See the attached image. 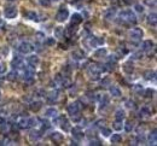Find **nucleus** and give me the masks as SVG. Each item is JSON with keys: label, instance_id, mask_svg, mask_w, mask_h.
Returning <instances> with one entry per match:
<instances>
[{"label": "nucleus", "instance_id": "f257e3e1", "mask_svg": "<svg viewBox=\"0 0 157 146\" xmlns=\"http://www.w3.org/2000/svg\"><path fill=\"white\" fill-rule=\"evenodd\" d=\"M105 69L104 68H102L100 65H98V64H91L89 66H88V70H87V73H88V76H89V78L91 80H99V77H100V74H102V71H104Z\"/></svg>", "mask_w": 157, "mask_h": 146}, {"label": "nucleus", "instance_id": "f03ea898", "mask_svg": "<svg viewBox=\"0 0 157 146\" xmlns=\"http://www.w3.org/2000/svg\"><path fill=\"white\" fill-rule=\"evenodd\" d=\"M120 17L122 18V21L127 22V23H137V16L134 15V12L132 10H123L120 12Z\"/></svg>", "mask_w": 157, "mask_h": 146}, {"label": "nucleus", "instance_id": "7ed1b4c3", "mask_svg": "<svg viewBox=\"0 0 157 146\" xmlns=\"http://www.w3.org/2000/svg\"><path fill=\"white\" fill-rule=\"evenodd\" d=\"M143 35H144V33H143V30H141L140 28H133L132 30L129 32L130 40H132V41H134V44H135V45H137V44L140 41V40H141Z\"/></svg>", "mask_w": 157, "mask_h": 146}, {"label": "nucleus", "instance_id": "20e7f679", "mask_svg": "<svg viewBox=\"0 0 157 146\" xmlns=\"http://www.w3.org/2000/svg\"><path fill=\"white\" fill-rule=\"evenodd\" d=\"M17 48H18V51L22 53V55H28V53H30V52L34 51L33 45H32L30 42H28V41H22V42L18 45Z\"/></svg>", "mask_w": 157, "mask_h": 146}, {"label": "nucleus", "instance_id": "39448f33", "mask_svg": "<svg viewBox=\"0 0 157 146\" xmlns=\"http://www.w3.org/2000/svg\"><path fill=\"white\" fill-rule=\"evenodd\" d=\"M17 7L14 6V5H11V6H6L5 10H4V16L5 18H9V19H12V18H15L17 16Z\"/></svg>", "mask_w": 157, "mask_h": 146}, {"label": "nucleus", "instance_id": "423d86ee", "mask_svg": "<svg viewBox=\"0 0 157 146\" xmlns=\"http://www.w3.org/2000/svg\"><path fill=\"white\" fill-rule=\"evenodd\" d=\"M81 109H82V105H81V103H80V101L71 103V104H69V105H68V114H69L70 116L76 115V114H78V112L81 111Z\"/></svg>", "mask_w": 157, "mask_h": 146}, {"label": "nucleus", "instance_id": "0eeeda50", "mask_svg": "<svg viewBox=\"0 0 157 146\" xmlns=\"http://www.w3.org/2000/svg\"><path fill=\"white\" fill-rule=\"evenodd\" d=\"M68 17H69V11H68V9L64 7V6H62V7L58 10V12H57L56 19H57L58 22H64V21L68 19Z\"/></svg>", "mask_w": 157, "mask_h": 146}, {"label": "nucleus", "instance_id": "6e6552de", "mask_svg": "<svg viewBox=\"0 0 157 146\" xmlns=\"http://www.w3.org/2000/svg\"><path fill=\"white\" fill-rule=\"evenodd\" d=\"M155 48V44L151 41V40H145L141 45V50L144 52H151V50Z\"/></svg>", "mask_w": 157, "mask_h": 146}, {"label": "nucleus", "instance_id": "1a4fd4ad", "mask_svg": "<svg viewBox=\"0 0 157 146\" xmlns=\"http://www.w3.org/2000/svg\"><path fill=\"white\" fill-rule=\"evenodd\" d=\"M51 140L53 142H56V144H60L64 140V137H63V134H60L59 132H53L51 134Z\"/></svg>", "mask_w": 157, "mask_h": 146}, {"label": "nucleus", "instance_id": "9d476101", "mask_svg": "<svg viewBox=\"0 0 157 146\" xmlns=\"http://www.w3.org/2000/svg\"><path fill=\"white\" fill-rule=\"evenodd\" d=\"M71 132H73V137H74V139H76V140H81V139L84 138V133H82V130H81L80 127H74V129H73Z\"/></svg>", "mask_w": 157, "mask_h": 146}, {"label": "nucleus", "instance_id": "9b49d317", "mask_svg": "<svg viewBox=\"0 0 157 146\" xmlns=\"http://www.w3.org/2000/svg\"><path fill=\"white\" fill-rule=\"evenodd\" d=\"M29 108L33 112H37L39 110H40L42 108V103L40 100H35V101H32L30 105H29Z\"/></svg>", "mask_w": 157, "mask_h": 146}, {"label": "nucleus", "instance_id": "f8f14e48", "mask_svg": "<svg viewBox=\"0 0 157 146\" xmlns=\"http://www.w3.org/2000/svg\"><path fill=\"white\" fill-rule=\"evenodd\" d=\"M41 137H42V134H41L40 130H32L30 134H29V139H30V141H33V142H34V141H37Z\"/></svg>", "mask_w": 157, "mask_h": 146}, {"label": "nucleus", "instance_id": "ddd939ff", "mask_svg": "<svg viewBox=\"0 0 157 146\" xmlns=\"http://www.w3.org/2000/svg\"><path fill=\"white\" fill-rule=\"evenodd\" d=\"M47 98H48V100H50L51 103L57 101V100H58V98H59V92H58L57 89H56V91H51V92L48 93Z\"/></svg>", "mask_w": 157, "mask_h": 146}, {"label": "nucleus", "instance_id": "4468645a", "mask_svg": "<svg viewBox=\"0 0 157 146\" xmlns=\"http://www.w3.org/2000/svg\"><path fill=\"white\" fill-rule=\"evenodd\" d=\"M27 63L30 65V66H36L39 63H40V59H39V57L37 56H30V57H28L27 58Z\"/></svg>", "mask_w": 157, "mask_h": 146}, {"label": "nucleus", "instance_id": "2eb2a0df", "mask_svg": "<svg viewBox=\"0 0 157 146\" xmlns=\"http://www.w3.org/2000/svg\"><path fill=\"white\" fill-rule=\"evenodd\" d=\"M157 130L156 129H152V132L149 134V138H148V140H149V144L150 145H156V142H157Z\"/></svg>", "mask_w": 157, "mask_h": 146}, {"label": "nucleus", "instance_id": "dca6fc26", "mask_svg": "<svg viewBox=\"0 0 157 146\" xmlns=\"http://www.w3.org/2000/svg\"><path fill=\"white\" fill-rule=\"evenodd\" d=\"M9 130H10V124L7 122L0 119V133H1V134H6Z\"/></svg>", "mask_w": 157, "mask_h": 146}, {"label": "nucleus", "instance_id": "f3484780", "mask_svg": "<svg viewBox=\"0 0 157 146\" xmlns=\"http://www.w3.org/2000/svg\"><path fill=\"white\" fill-rule=\"evenodd\" d=\"M107 50L104 48V47H100L98 48L96 52H94V57L96 58H104V57H107Z\"/></svg>", "mask_w": 157, "mask_h": 146}, {"label": "nucleus", "instance_id": "a211bd4d", "mask_svg": "<svg viewBox=\"0 0 157 146\" xmlns=\"http://www.w3.org/2000/svg\"><path fill=\"white\" fill-rule=\"evenodd\" d=\"M148 23L152 27H156V23H157V15L155 12L150 13V15L148 16Z\"/></svg>", "mask_w": 157, "mask_h": 146}, {"label": "nucleus", "instance_id": "6ab92c4d", "mask_svg": "<svg viewBox=\"0 0 157 146\" xmlns=\"http://www.w3.org/2000/svg\"><path fill=\"white\" fill-rule=\"evenodd\" d=\"M24 17L28 18V19H32V21H39L37 18V13L34 12V11H27L24 13Z\"/></svg>", "mask_w": 157, "mask_h": 146}, {"label": "nucleus", "instance_id": "aec40b11", "mask_svg": "<svg viewBox=\"0 0 157 146\" xmlns=\"http://www.w3.org/2000/svg\"><path fill=\"white\" fill-rule=\"evenodd\" d=\"M73 58L75 59V60H80V59H84V57H85V53L81 51V50H76V51H74L73 52Z\"/></svg>", "mask_w": 157, "mask_h": 146}, {"label": "nucleus", "instance_id": "412c9836", "mask_svg": "<svg viewBox=\"0 0 157 146\" xmlns=\"http://www.w3.org/2000/svg\"><path fill=\"white\" fill-rule=\"evenodd\" d=\"M81 22H82V16L80 15V13H74L73 17H71V24L77 25V24H80Z\"/></svg>", "mask_w": 157, "mask_h": 146}, {"label": "nucleus", "instance_id": "4be33fe9", "mask_svg": "<svg viewBox=\"0 0 157 146\" xmlns=\"http://www.w3.org/2000/svg\"><path fill=\"white\" fill-rule=\"evenodd\" d=\"M17 126L19 128H28L29 127V123H28V118H25V117H22L18 119V122H17Z\"/></svg>", "mask_w": 157, "mask_h": 146}, {"label": "nucleus", "instance_id": "5701e85b", "mask_svg": "<svg viewBox=\"0 0 157 146\" xmlns=\"http://www.w3.org/2000/svg\"><path fill=\"white\" fill-rule=\"evenodd\" d=\"M109 91H110V94L112 97H120L121 96V89L117 87V86H111Z\"/></svg>", "mask_w": 157, "mask_h": 146}, {"label": "nucleus", "instance_id": "b1692460", "mask_svg": "<svg viewBox=\"0 0 157 146\" xmlns=\"http://www.w3.org/2000/svg\"><path fill=\"white\" fill-rule=\"evenodd\" d=\"M6 78L9 80V81H11V82H14V81H16V80L18 78V73H17L16 70H12V71H10V73L7 74Z\"/></svg>", "mask_w": 157, "mask_h": 146}, {"label": "nucleus", "instance_id": "393cba45", "mask_svg": "<svg viewBox=\"0 0 157 146\" xmlns=\"http://www.w3.org/2000/svg\"><path fill=\"white\" fill-rule=\"evenodd\" d=\"M12 66L14 68H23V60L19 57H15L12 60Z\"/></svg>", "mask_w": 157, "mask_h": 146}, {"label": "nucleus", "instance_id": "a878e982", "mask_svg": "<svg viewBox=\"0 0 157 146\" xmlns=\"http://www.w3.org/2000/svg\"><path fill=\"white\" fill-rule=\"evenodd\" d=\"M123 70H125V73H126V74H132V73H133V70H134L133 64L130 63V62L125 63V65H123Z\"/></svg>", "mask_w": 157, "mask_h": 146}, {"label": "nucleus", "instance_id": "bb28decb", "mask_svg": "<svg viewBox=\"0 0 157 146\" xmlns=\"http://www.w3.org/2000/svg\"><path fill=\"white\" fill-rule=\"evenodd\" d=\"M55 36L58 39H63L64 37V29L62 27H56L55 28Z\"/></svg>", "mask_w": 157, "mask_h": 146}, {"label": "nucleus", "instance_id": "cd10ccee", "mask_svg": "<svg viewBox=\"0 0 157 146\" xmlns=\"http://www.w3.org/2000/svg\"><path fill=\"white\" fill-rule=\"evenodd\" d=\"M144 77H145V80H155L156 78V73L153 71V70H148V71H145L144 73Z\"/></svg>", "mask_w": 157, "mask_h": 146}, {"label": "nucleus", "instance_id": "c85d7f7f", "mask_svg": "<svg viewBox=\"0 0 157 146\" xmlns=\"http://www.w3.org/2000/svg\"><path fill=\"white\" fill-rule=\"evenodd\" d=\"M57 114H58L57 109H55V108H50L45 111V116H47V117H56Z\"/></svg>", "mask_w": 157, "mask_h": 146}, {"label": "nucleus", "instance_id": "c756f323", "mask_svg": "<svg viewBox=\"0 0 157 146\" xmlns=\"http://www.w3.org/2000/svg\"><path fill=\"white\" fill-rule=\"evenodd\" d=\"M99 100H100V108H105V106L109 104V97L108 96H105V94H103L100 98H99Z\"/></svg>", "mask_w": 157, "mask_h": 146}, {"label": "nucleus", "instance_id": "7c9ffc66", "mask_svg": "<svg viewBox=\"0 0 157 146\" xmlns=\"http://www.w3.org/2000/svg\"><path fill=\"white\" fill-rule=\"evenodd\" d=\"M115 15H116V9H115V7H110V9L105 12V18L110 19V18H112Z\"/></svg>", "mask_w": 157, "mask_h": 146}, {"label": "nucleus", "instance_id": "2f4dec72", "mask_svg": "<svg viewBox=\"0 0 157 146\" xmlns=\"http://www.w3.org/2000/svg\"><path fill=\"white\" fill-rule=\"evenodd\" d=\"M125 111L123 110H117L116 114H115V118L116 119H119V121H123L125 119Z\"/></svg>", "mask_w": 157, "mask_h": 146}, {"label": "nucleus", "instance_id": "473e14b6", "mask_svg": "<svg viewBox=\"0 0 157 146\" xmlns=\"http://www.w3.org/2000/svg\"><path fill=\"white\" fill-rule=\"evenodd\" d=\"M121 140H122V137H121L120 134H112L111 138H110V141H111L112 144H119Z\"/></svg>", "mask_w": 157, "mask_h": 146}, {"label": "nucleus", "instance_id": "72a5a7b5", "mask_svg": "<svg viewBox=\"0 0 157 146\" xmlns=\"http://www.w3.org/2000/svg\"><path fill=\"white\" fill-rule=\"evenodd\" d=\"M112 127H114V129H116V130H121V129L123 128V123H122V121H119V119H116V121L112 123Z\"/></svg>", "mask_w": 157, "mask_h": 146}, {"label": "nucleus", "instance_id": "f704fd0d", "mask_svg": "<svg viewBox=\"0 0 157 146\" xmlns=\"http://www.w3.org/2000/svg\"><path fill=\"white\" fill-rule=\"evenodd\" d=\"M60 127H62L65 132H69V130H70V123H69L68 119H64V121L62 122V124H60Z\"/></svg>", "mask_w": 157, "mask_h": 146}, {"label": "nucleus", "instance_id": "c9c22d12", "mask_svg": "<svg viewBox=\"0 0 157 146\" xmlns=\"http://www.w3.org/2000/svg\"><path fill=\"white\" fill-rule=\"evenodd\" d=\"M55 44H56V39L55 37H47L45 40V45L46 46H55Z\"/></svg>", "mask_w": 157, "mask_h": 146}, {"label": "nucleus", "instance_id": "e433bc0d", "mask_svg": "<svg viewBox=\"0 0 157 146\" xmlns=\"http://www.w3.org/2000/svg\"><path fill=\"white\" fill-rule=\"evenodd\" d=\"M64 119H67V117L63 116V115H62V116H56V117H55V123H57V124H59V126H60V124H62V122L64 121Z\"/></svg>", "mask_w": 157, "mask_h": 146}, {"label": "nucleus", "instance_id": "4c0bfd02", "mask_svg": "<svg viewBox=\"0 0 157 146\" xmlns=\"http://www.w3.org/2000/svg\"><path fill=\"white\" fill-rule=\"evenodd\" d=\"M123 127H125V130H126V132H132V129H133V123L130 122V121H127L126 124H123Z\"/></svg>", "mask_w": 157, "mask_h": 146}, {"label": "nucleus", "instance_id": "58836bf2", "mask_svg": "<svg viewBox=\"0 0 157 146\" xmlns=\"http://www.w3.org/2000/svg\"><path fill=\"white\" fill-rule=\"evenodd\" d=\"M100 132H102V134H103V137H109L110 134H111V130L109 129V128H100Z\"/></svg>", "mask_w": 157, "mask_h": 146}, {"label": "nucleus", "instance_id": "ea45409f", "mask_svg": "<svg viewBox=\"0 0 157 146\" xmlns=\"http://www.w3.org/2000/svg\"><path fill=\"white\" fill-rule=\"evenodd\" d=\"M75 32H76V27H75V24H71L70 27H68V28H67V33L69 34V36L73 35Z\"/></svg>", "mask_w": 157, "mask_h": 146}, {"label": "nucleus", "instance_id": "a19ab883", "mask_svg": "<svg viewBox=\"0 0 157 146\" xmlns=\"http://www.w3.org/2000/svg\"><path fill=\"white\" fill-rule=\"evenodd\" d=\"M133 91H134L135 93H138V94H141V93L144 92V88H143L140 85H134V86H133Z\"/></svg>", "mask_w": 157, "mask_h": 146}, {"label": "nucleus", "instance_id": "79ce46f5", "mask_svg": "<svg viewBox=\"0 0 157 146\" xmlns=\"http://www.w3.org/2000/svg\"><path fill=\"white\" fill-rule=\"evenodd\" d=\"M153 94H155V91H152L151 88L146 89L145 93H144V96H145L146 98H151V97H153Z\"/></svg>", "mask_w": 157, "mask_h": 146}, {"label": "nucleus", "instance_id": "37998d69", "mask_svg": "<svg viewBox=\"0 0 157 146\" xmlns=\"http://www.w3.org/2000/svg\"><path fill=\"white\" fill-rule=\"evenodd\" d=\"M41 6H45V7H48L51 5V0H39Z\"/></svg>", "mask_w": 157, "mask_h": 146}, {"label": "nucleus", "instance_id": "c03bdc74", "mask_svg": "<svg viewBox=\"0 0 157 146\" xmlns=\"http://www.w3.org/2000/svg\"><path fill=\"white\" fill-rule=\"evenodd\" d=\"M126 105H127V108H129V109H134L135 108V103L133 100H127Z\"/></svg>", "mask_w": 157, "mask_h": 146}, {"label": "nucleus", "instance_id": "a18cd8bd", "mask_svg": "<svg viewBox=\"0 0 157 146\" xmlns=\"http://www.w3.org/2000/svg\"><path fill=\"white\" fill-rule=\"evenodd\" d=\"M89 145H94V146H100L102 145V142H100V140H98V139H92L89 141Z\"/></svg>", "mask_w": 157, "mask_h": 146}, {"label": "nucleus", "instance_id": "49530a36", "mask_svg": "<svg viewBox=\"0 0 157 146\" xmlns=\"http://www.w3.org/2000/svg\"><path fill=\"white\" fill-rule=\"evenodd\" d=\"M41 124H42V130H46V129H48V128L51 127V124H50L47 121H42Z\"/></svg>", "mask_w": 157, "mask_h": 146}, {"label": "nucleus", "instance_id": "de8ad7c7", "mask_svg": "<svg viewBox=\"0 0 157 146\" xmlns=\"http://www.w3.org/2000/svg\"><path fill=\"white\" fill-rule=\"evenodd\" d=\"M135 11H137V12L143 13V12H144V7H143L140 4H137V5H135Z\"/></svg>", "mask_w": 157, "mask_h": 146}, {"label": "nucleus", "instance_id": "09e8293b", "mask_svg": "<svg viewBox=\"0 0 157 146\" xmlns=\"http://www.w3.org/2000/svg\"><path fill=\"white\" fill-rule=\"evenodd\" d=\"M6 71V65L4 63H0V74H4Z\"/></svg>", "mask_w": 157, "mask_h": 146}, {"label": "nucleus", "instance_id": "8fccbe9b", "mask_svg": "<svg viewBox=\"0 0 157 146\" xmlns=\"http://www.w3.org/2000/svg\"><path fill=\"white\" fill-rule=\"evenodd\" d=\"M145 4L149 6H155L156 5V0H145Z\"/></svg>", "mask_w": 157, "mask_h": 146}, {"label": "nucleus", "instance_id": "3c124183", "mask_svg": "<svg viewBox=\"0 0 157 146\" xmlns=\"http://www.w3.org/2000/svg\"><path fill=\"white\" fill-rule=\"evenodd\" d=\"M141 56H143V53H141V52H137V53H134V55L132 56V58H134V59H139Z\"/></svg>", "mask_w": 157, "mask_h": 146}, {"label": "nucleus", "instance_id": "603ef678", "mask_svg": "<svg viewBox=\"0 0 157 146\" xmlns=\"http://www.w3.org/2000/svg\"><path fill=\"white\" fill-rule=\"evenodd\" d=\"M103 124H105V121H104V119H99V121L96 122V126L97 127H102Z\"/></svg>", "mask_w": 157, "mask_h": 146}, {"label": "nucleus", "instance_id": "864d4df0", "mask_svg": "<svg viewBox=\"0 0 157 146\" xmlns=\"http://www.w3.org/2000/svg\"><path fill=\"white\" fill-rule=\"evenodd\" d=\"M42 37H44V34H41V33H37L36 34V40H37V41H41Z\"/></svg>", "mask_w": 157, "mask_h": 146}, {"label": "nucleus", "instance_id": "5fc2aeb1", "mask_svg": "<svg viewBox=\"0 0 157 146\" xmlns=\"http://www.w3.org/2000/svg\"><path fill=\"white\" fill-rule=\"evenodd\" d=\"M5 28V22L3 19H0V30H3Z\"/></svg>", "mask_w": 157, "mask_h": 146}, {"label": "nucleus", "instance_id": "6e6d98bb", "mask_svg": "<svg viewBox=\"0 0 157 146\" xmlns=\"http://www.w3.org/2000/svg\"><path fill=\"white\" fill-rule=\"evenodd\" d=\"M123 1H125L126 4H130V3H132V1H133V0H123Z\"/></svg>", "mask_w": 157, "mask_h": 146}, {"label": "nucleus", "instance_id": "4d7b16f0", "mask_svg": "<svg viewBox=\"0 0 157 146\" xmlns=\"http://www.w3.org/2000/svg\"><path fill=\"white\" fill-rule=\"evenodd\" d=\"M4 82V78H1V77H0V85H1Z\"/></svg>", "mask_w": 157, "mask_h": 146}, {"label": "nucleus", "instance_id": "13d9d810", "mask_svg": "<svg viewBox=\"0 0 157 146\" xmlns=\"http://www.w3.org/2000/svg\"><path fill=\"white\" fill-rule=\"evenodd\" d=\"M0 98H1V92H0Z\"/></svg>", "mask_w": 157, "mask_h": 146}, {"label": "nucleus", "instance_id": "bf43d9fd", "mask_svg": "<svg viewBox=\"0 0 157 146\" xmlns=\"http://www.w3.org/2000/svg\"><path fill=\"white\" fill-rule=\"evenodd\" d=\"M55 1H59V0H55Z\"/></svg>", "mask_w": 157, "mask_h": 146}]
</instances>
